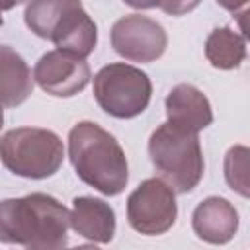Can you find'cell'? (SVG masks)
<instances>
[{
	"mask_svg": "<svg viewBox=\"0 0 250 250\" xmlns=\"http://www.w3.org/2000/svg\"><path fill=\"white\" fill-rule=\"evenodd\" d=\"M0 160L16 176L45 180L59 172L64 145L55 131L41 127H16L0 139Z\"/></svg>",
	"mask_w": 250,
	"mask_h": 250,
	"instance_id": "obj_4",
	"label": "cell"
},
{
	"mask_svg": "<svg viewBox=\"0 0 250 250\" xmlns=\"http://www.w3.org/2000/svg\"><path fill=\"white\" fill-rule=\"evenodd\" d=\"M191 227L197 238L209 244H227L238 230V211L229 199L211 195L193 209Z\"/></svg>",
	"mask_w": 250,
	"mask_h": 250,
	"instance_id": "obj_9",
	"label": "cell"
},
{
	"mask_svg": "<svg viewBox=\"0 0 250 250\" xmlns=\"http://www.w3.org/2000/svg\"><path fill=\"white\" fill-rule=\"evenodd\" d=\"M164 105H166L168 123H172L184 131L199 133L201 129H205L213 123L211 104H209L207 96L193 84L174 86L168 92Z\"/></svg>",
	"mask_w": 250,
	"mask_h": 250,
	"instance_id": "obj_10",
	"label": "cell"
},
{
	"mask_svg": "<svg viewBox=\"0 0 250 250\" xmlns=\"http://www.w3.org/2000/svg\"><path fill=\"white\" fill-rule=\"evenodd\" d=\"M123 2L135 10H152V8H158L162 0H123Z\"/></svg>",
	"mask_w": 250,
	"mask_h": 250,
	"instance_id": "obj_18",
	"label": "cell"
},
{
	"mask_svg": "<svg viewBox=\"0 0 250 250\" xmlns=\"http://www.w3.org/2000/svg\"><path fill=\"white\" fill-rule=\"evenodd\" d=\"M59 51L86 59L94 53L98 43V27L90 14L80 6H74L55 27L51 39Z\"/></svg>",
	"mask_w": 250,
	"mask_h": 250,
	"instance_id": "obj_12",
	"label": "cell"
},
{
	"mask_svg": "<svg viewBox=\"0 0 250 250\" xmlns=\"http://www.w3.org/2000/svg\"><path fill=\"white\" fill-rule=\"evenodd\" d=\"M205 57L219 70L238 68L246 59V39L232 27H217L205 41Z\"/></svg>",
	"mask_w": 250,
	"mask_h": 250,
	"instance_id": "obj_14",
	"label": "cell"
},
{
	"mask_svg": "<svg viewBox=\"0 0 250 250\" xmlns=\"http://www.w3.org/2000/svg\"><path fill=\"white\" fill-rule=\"evenodd\" d=\"M80 0H29L23 12L25 25L41 39H51V33L59 21L74 8Z\"/></svg>",
	"mask_w": 250,
	"mask_h": 250,
	"instance_id": "obj_15",
	"label": "cell"
},
{
	"mask_svg": "<svg viewBox=\"0 0 250 250\" xmlns=\"http://www.w3.org/2000/svg\"><path fill=\"white\" fill-rule=\"evenodd\" d=\"M70 211L53 195L35 191L0 201V242L31 250H59L68 244Z\"/></svg>",
	"mask_w": 250,
	"mask_h": 250,
	"instance_id": "obj_1",
	"label": "cell"
},
{
	"mask_svg": "<svg viewBox=\"0 0 250 250\" xmlns=\"http://www.w3.org/2000/svg\"><path fill=\"white\" fill-rule=\"evenodd\" d=\"M94 98L107 115L133 119L148 107L152 82L148 74L137 66L109 62L94 76Z\"/></svg>",
	"mask_w": 250,
	"mask_h": 250,
	"instance_id": "obj_5",
	"label": "cell"
},
{
	"mask_svg": "<svg viewBox=\"0 0 250 250\" xmlns=\"http://www.w3.org/2000/svg\"><path fill=\"white\" fill-rule=\"evenodd\" d=\"M27 0H0V25L4 23V18H2V12H6V10H14L16 6H21V4H25Z\"/></svg>",
	"mask_w": 250,
	"mask_h": 250,
	"instance_id": "obj_20",
	"label": "cell"
},
{
	"mask_svg": "<svg viewBox=\"0 0 250 250\" xmlns=\"http://www.w3.org/2000/svg\"><path fill=\"white\" fill-rule=\"evenodd\" d=\"M217 4L229 12H238L240 8H244L248 4V0H217Z\"/></svg>",
	"mask_w": 250,
	"mask_h": 250,
	"instance_id": "obj_19",
	"label": "cell"
},
{
	"mask_svg": "<svg viewBox=\"0 0 250 250\" xmlns=\"http://www.w3.org/2000/svg\"><path fill=\"white\" fill-rule=\"evenodd\" d=\"M176 217V191L162 178L143 180L127 197V221L139 234H164L174 227Z\"/></svg>",
	"mask_w": 250,
	"mask_h": 250,
	"instance_id": "obj_6",
	"label": "cell"
},
{
	"mask_svg": "<svg viewBox=\"0 0 250 250\" xmlns=\"http://www.w3.org/2000/svg\"><path fill=\"white\" fill-rule=\"evenodd\" d=\"M2 125H4V111H2V105H0V129H2Z\"/></svg>",
	"mask_w": 250,
	"mask_h": 250,
	"instance_id": "obj_21",
	"label": "cell"
},
{
	"mask_svg": "<svg viewBox=\"0 0 250 250\" xmlns=\"http://www.w3.org/2000/svg\"><path fill=\"white\" fill-rule=\"evenodd\" d=\"M111 47L127 61L152 62L164 55L168 47V35L156 20L141 14H129L113 23Z\"/></svg>",
	"mask_w": 250,
	"mask_h": 250,
	"instance_id": "obj_7",
	"label": "cell"
},
{
	"mask_svg": "<svg viewBox=\"0 0 250 250\" xmlns=\"http://www.w3.org/2000/svg\"><path fill=\"white\" fill-rule=\"evenodd\" d=\"M92 78L88 62L64 51L45 53L33 68V80L37 86L57 98H72L82 92Z\"/></svg>",
	"mask_w": 250,
	"mask_h": 250,
	"instance_id": "obj_8",
	"label": "cell"
},
{
	"mask_svg": "<svg viewBox=\"0 0 250 250\" xmlns=\"http://www.w3.org/2000/svg\"><path fill=\"white\" fill-rule=\"evenodd\" d=\"M68 158L76 176L113 197L119 195L129 182L127 156L117 139L94 121H78L68 133Z\"/></svg>",
	"mask_w": 250,
	"mask_h": 250,
	"instance_id": "obj_2",
	"label": "cell"
},
{
	"mask_svg": "<svg viewBox=\"0 0 250 250\" xmlns=\"http://www.w3.org/2000/svg\"><path fill=\"white\" fill-rule=\"evenodd\" d=\"M199 4H201V0H162L158 8L168 16H184L191 10H195Z\"/></svg>",
	"mask_w": 250,
	"mask_h": 250,
	"instance_id": "obj_17",
	"label": "cell"
},
{
	"mask_svg": "<svg viewBox=\"0 0 250 250\" xmlns=\"http://www.w3.org/2000/svg\"><path fill=\"white\" fill-rule=\"evenodd\" d=\"M248 148L244 145H234L225 154V180L229 188L242 197L250 195V184H248Z\"/></svg>",
	"mask_w": 250,
	"mask_h": 250,
	"instance_id": "obj_16",
	"label": "cell"
},
{
	"mask_svg": "<svg viewBox=\"0 0 250 250\" xmlns=\"http://www.w3.org/2000/svg\"><path fill=\"white\" fill-rule=\"evenodd\" d=\"M148 156L160 178L176 193H189L203 178L205 162L197 133L184 131L168 121L152 131Z\"/></svg>",
	"mask_w": 250,
	"mask_h": 250,
	"instance_id": "obj_3",
	"label": "cell"
},
{
	"mask_svg": "<svg viewBox=\"0 0 250 250\" xmlns=\"http://www.w3.org/2000/svg\"><path fill=\"white\" fill-rule=\"evenodd\" d=\"M70 227L82 238L96 244H109L115 234V211L113 207L90 195H80L72 199Z\"/></svg>",
	"mask_w": 250,
	"mask_h": 250,
	"instance_id": "obj_11",
	"label": "cell"
},
{
	"mask_svg": "<svg viewBox=\"0 0 250 250\" xmlns=\"http://www.w3.org/2000/svg\"><path fill=\"white\" fill-rule=\"evenodd\" d=\"M33 92V78L27 62L12 47L0 45V105L16 107Z\"/></svg>",
	"mask_w": 250,
	"mask_h": 250,
	"instance_id": "obj_13",
	"label": "cell"
}]
</instances>
